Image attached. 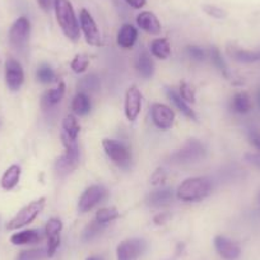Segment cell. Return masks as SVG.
<instances>
[{"label": "cell", "mask_w": 260, "mask_h": 260, "mask_svg": "<svg viewBox=\"0 0 260 260\" xmlns=\"http://www.w3.org/2000/svg\"><path fill=\"white\" fill-rule=\"evenodd\" d=\"M54 12L60 29L71 41H78L81 36V26L71 0H55Z\"/></svg>", "instance_id": "cell-1"}, {"label": "cell", "mask_w": 260, "mask_h": 260, "mask_svg": "<svg viewBox=\"0 0 260 260\" xmlns=\"http://www.w3.org/2000/svg\"><path fill=\"white\" fill-rule=\"evenodd\" d=\"M212 191V184L207 177H189L179 185L176 198L186 203L201 202Z\"/></svg>", "instance_id": "cell-2"}, {"label": "cell", "mask_w": 260, "mask_h": 260, "mask_svg": "<svg viewBox=\"0 0 260 260\" xmlns=\"http://www.w3.org/2000/svg\"><path fill=\"white\" fill-rule=\"evenodd\" d=\"M61 142L64 146V154L55 161L54 170L55 174L59 177L68 176L71 172L77 169L79 164V147L76 139H71L61 134Z\"/></svg>", "instance_id": "cell-3"}, {"label": "cell", "mask_w": 260, "mask_h": 260, "mask_svg": "<svg viewBox=\"0 0 260 260\" xmlns=\"http://www.w3.org/2000/svg\"><path fill=\"white\" fill-rule=\"evenodd\" d=\"M45 204H46V198L41 197V198L36 199V201L31 202L27 206H24L11 221L7 223V230L8 231H14V230L23 229V227L31 224L35 219L39 217V214L44 211Z\"/></svg>", "instance_id": "cell-4"}, {"label": "cell", "mask_w": 260, "mask_h": 260, "mask_svg": "<svg viewBox=\"0 0 260 260\" xmlns=\"http://www.w3.org/2000/svg\"><path fill=\"white\" fill-rule=\"evenodd\" d=\"M207 154L206 147L198 139H189L180 149L171 154L170 159L174 164H191L203 159Z\"/></svg>", "instance_id": "cell-5"}, {"label": "cell", "mask_w": 260, "mask_h": 260, "mask_svg": "<svg viewBox=\"0 0 260 260\" xmlns=\"http://www.w3.org/2000/svg\"><path fill=\"white\" fill-rule=\"evenodd\" d=\"M29 36H31V22L27 17H19L9 28V45L16 50L24 49L28 44Z\"/></svg>", "instance_id": "cell-6"}, {"label": "cell", "mask_w": 260, "mask_h": 260, "mask_svg": "<svg viewBox=\"0 0 260 260\" xmlns=\"http://www.w3.org/2000/svg\"><path fill=\"white\" fill-rule=\"evenodd\" d=\"M102 148H104L106 156L117 166L126 167L132 161L130 149L121 142L106 138L102 141Z\"/></svg>", "instance_id": "cell-7"}, {"label": "cell", "mask_w": 260, "mask_h": 260, "mask_svg": "<svg viewBox=\"0 0 260 260\" xmlns=\"http://www.w3.org/2000/svg\"><path fill=\"white\" fill-rule=\"evenodd\" d=\"M79 26H81V31L83 32L87 44L96 47L101 46L102 45L101 32H100L99 26H97L93 16L89 13L88 9L83 8L81 9V12H79Z\"/></svg>", "instance_id": "cell-8"}, {"label": "cell", "mask_w": 260, "mask_h": 260, "mask_svg": "<svg viewBox=\"0 0 260 260\" xmlns=\"http://www.w3.org/2000/svg\"><path fill=\"white\" fill-rule=\"evenodd\" d=\"M147 249L146 240L133 237L120 242L116 247L117 260H138Z\"/></svg>", "instance_id": "cell-9"}, {"label": "cell", "mask_w": 260, "mask_h": 260, "mask_svg": "<svg viewBox=\"0 0 260 260\" xmlns=\"http://www.w3.org/2000/svg\"><path fill=\"white\" fill-rule=\"evenodd\" d=\"M106 197V189L102 185H91L87 187L78 201V211L81 213H87L99 206Z\"/></svg>", "instance_id": "cell-10"}, {"label": "cell", "mask_w": 260, "mask_h": 260, "mask_svg": "<svg viewBox=\"0 0 260 260\" xmlns=\"http://www.w3.org/2000/svg\"><path fill=\"white\" fill-rule=\"evenodd\" d=\"M4 77L6 83L12 92L21 89L24 83V71L21 62L16 59H8L4 65Z\"/></svg>", "instance_id": "cell-11"}, {"label": "cell", "mask_w": 260, "mask_h": 260, "mask_svg": "<svg viewBox=\"0 0 260 260\" xmlns=\"http://www.w3.org/2000/svg\"><path fill=\"white\" fill-rule=\"evenodd\" d=\"M61 231H62V222L60 218H50L45 226V235L47 237V257H52L56 254L57 249L61 242Z\"/></svg>", "instance_id": "cell-12"}, {"label": "cell", "mask_w": 260, "mask_h": 260, "mask_svg": "<svg viewBox=\"0 0 260 260\" xmlns=\"http://www.w3.org/2000/svg\"><path fill=\"white\" fill-rule=\"evenodd\" d=\"M151 116L153 124L158 127L159 130H170L174 126L175 122V112L170 106L165 104L156 102L151 106Z\"/></svg>", "instance_id": "cell-13"}, {"label": "cell", "mask_w": 260, "mask_h": 260, "mask_svg": "<svg viewBox=\"0 0 260 260\" xmlns=\"http://www.w3.org/2000/svg\"><path fill=\"white\" fill-rule=\"evenodd\" d=\"M125 116L129 121H136L142 110V93L136 84L130 86L125 93Z\"/></svg>", "instance_id": "cell-14"}, {"label": "cell", "mask_w": 260, "mask_h": 260, "mask_svg": "<svg viewBox=\"0 0 260 260\" xmlns=\"http://www.w3.org/2000/svg\"><path fill=\"white\" fill-rule=\"evenodd\" d=\"M214 249L218 252L219 256L224 260H237L241 255V247L234 240L223 236V235H217L214 237Z\"/></svg>", "instance_id": "cell-15"}, {"label": "cell", "mask_w": 260, "mask_h": 260, "mask_svg": "<svg viewBox=\"0 0 260 260\" xmlns=\"http://www.w3.org/2000/svg\"><path fill=\"white\" fill-rule=\"evenodd\" d=\"M137 26L142 31L153 35V36H157L162 31V24L159 22L158 17L151 11H143L137 16Z\"/></svg>", "instance_id": "cell-16"}, {"label": "cell", "mask_w": 260, "mask_h": 260, "mask_svg": "<svg viewBox=\"0 0 260 260\" xmlns=\"http://www.w3.org/2000/svg\"><path fill=\"white\" fill-rule=\"evenodd\" d=\"M138 39V29L130 23L122 24L116 36V42L121 49L129 50L136 45Z\"/></svg>", "instance_id": "cell-17"}, {"label": "cell", "mask_w": 260, "mask_h": 260, "mask_svg": "<svg viewBox=\"0 0 260 260\" xmlns=\"http://www.w3.org/2000/svg\"><path fill=\"white\" fill-rule=\"evenodd\" d=\"M42 240V235L39 230H23V231L16 232L11 236V242L16 246H23V245H34Z\"/></svg>", "instance_id": "cell-18"}, {"label": "cell", "mask_w": 260, "mask_h": 260, "mask_svg": "<svg viewBox=\"0 0 260 260\" xmlns=\"http://www.w3.org/2000/svg\"><path fill=\"white\" fill-rule=\"evenodd\" d=\"M166 94L167 97H169L170 101L175 105V107H176L182 115H185L187 119L192 120V121H198V116H197V114L194 112V110H191V107L187 105V102L181 99L179 92H176L172 88H166Z\"/></svg>", "instance_id": "cell-19"}, {"label": "cell", "mask_w": 260, "mask_h": 260, "mask_svg": "<svg viewBox=\"0 0 260 260\" xmlns=\"http://www.w3.org/2000/svg\"><path fill=\"white\" fill-rule=\"evenodd\" d=\"M65 94V83L64 82H59L57 86L55 88L49 89L47 92H45L44 96L41 99V106L44 109H51V107L56 106L61 102V100L64 99Z\"/></svg>", "instance_id": "cell-20"}, {"label": "cell", "mask_w": 260, "mask_h": 260, "mask_svg": "<svg viewBox=\"0 0 260 260\" xmlns=\"http://www.w3.org/2000/svg\"><path fill=\"white\" fill-rule=\"evenodd\" d=\"M229 55L234 60L244 64H251L260 60V50H246L241 47H229Z\"/></svg>", "instance_id": "cell-21"}, {"label": "cell", "mask_w": 260, "mask_h": 260, "mask_svg": "<svg viewBox=\"0 0 260 260\" xmlns=\"http://www.w3.org/2000/svg\"><path fill=\"white\" fill-rule=\"evenodd\" d=\"M22 169L19 165H12L4 171L3 176L0 179V186L7 191H11L18 185L19 179H21Z\"/></svg>", "instance_id": "cell-22"}, {"label": "cell", "mask_w": 260, "mask_h": 260, "mask_svg": "<svg viewBox=\"0 0 260 260\" xmlns=\"http://www.w3.org/2000/svg\"><path fill=\"white\" fill-rule=\"evenodd\" d=\"M174 201V192L171 189H159L152 191L147 198V202L151 207H166L170 206Z\"/></svg>", "instance_id": "cell-23"}, {"label": "cell", "mask_w": 260, "mask_h": 260, "mask_svg": "<svg viewBox=\"0 0 260 260\" xmlns=\"http://www.w3.org/2000/svg\"><path fill=\"white\" fill-rule=\"evenodd\" d=\"M136 69L138 72L139 76L144 79L152 78V76L154 74V62L153 59L151 57V55L148 52H142L139 54L138 59L136 62Z\"/></svg>", "instance_id": "cell-24"}, {"label": "cell", "mask_w": 260, "mask_h": 260, "mask_svg": "<svg viewBox=\"0 0 260 260\" xmlns=\"http://www.w3.org/2000/svg\"><path fill=\"white\" fill-rule=\"evenodd\" d=\"M91 100L89 96L84 92H78L76 96L73 97V101H72V110L76 115L78 116H86L91 111Z\"/></svg>", "instance_id": "cell-25"}, {"label": "cell", "mask_w": 260, "mask_h": 260, "mask_svg": "<svg viewBox=\"0 0 260 260\" xmlns=\"http://www.w3.org/2000/svg\"><path fill=\"white\" fill-rule=\"evenodd\" d=\"M231 110L236 114H247L251 110L252 105H251V100H250L249 94L246 92H239V93L235 94L234 97L231 99Z\"/></svg>", "instance_id": "cell-26"}, {"label": "cell", "mask_w": 260, "mask_h": 260, "mask_svg": "<svg viewBox=\"0 0 260 260\" xmlns=\"http://www.w3.org/2000/svg\"><path fill=\"white\" fill-rule=\"evenodd\" d=\"M151 52L154 57L159 60L169 59L171 55V46H170L169 40L165 37L153 40L151 44Z\"/></svg>", "instance_id": "cell-27"}, {"label": "cell", "mask_w": 260, "mask_h": 260, "mask_svg": "<svg viewBox=\"0 0 260 260\" xmlns=\"http://www.w3.org/2000/svg\"><path fill=\"white\" fill-rule=\"evenodd\" d=\"M62 132L61 134H64L65 137H68L71 139H78L79 132H81V125H79L78 120L74 115H67L62 120Z\"/></svg>", "instance_id": "cell-28"}, {"label": "cell", "mask_w": 260, "mask_h": 260, "mask_svg": "<svg viewBox=\"0 0 260 260\" xmlns=\"http://www.w3.org/2000/svg\"><path fill=\"white\" fill-rule=\"evenodd\" d=\"M101 87V79L96 73H91L88 76L83 77L81 81L78 82L79 92H84V93H93L97 92Z\"/></svg>", "instance_id": "cell-29"}, {"label": "cell", "mask_w": 260, "mask_h": 260, "mask_svg": "<svg viewBox=\"0 0 260 260\" xmlns=\"http://www.w3.org/2000/svg\"><path fill=\"white\" fill-rule=\"evenodd\" d=\"M119 212L115 207H107V208H101L97 211L96 213V222L100 223L101 226L110 223V222L115 221L119 218Z\"/></svg>", "instance_id": "cell-30"}, {"label": "cell", "mask_w": 260, "mask_h": 260, "mask_svg": "<svg viewBox=\"0 0 260 260\" xmlns=\"http://www.w3.org/2000/svg\"><path fill=\"white\" fill-rule=\"evenodd\" d=\"M209 56H211V60L212 62H213L214 67H216V68L222 73V76L226 77V78H230L229 67H227V62L224 61L221 51H219L217 47H212L211 51H209Z\"/></svg>", "instance_id": "cell-31"}, {"label": "cell", "mask_w": 260, "mask_h": 260, "mask_svg": "<svg viewBox=\"0 0 260 260\" xmlns=\"http://www.w3.org/2000/svg\"><path fill=\"white\" fill-rule=\"evenodd\" d=\"M36 77H37V81L40 83H44V84H49L55 82L56 79V74H55L54 69L51 68V65L49 64H41L37 68L36 72Z\"/></svg>", "instance_id": "cell-32"}, {"label": "cell", "mask_w": 260, "mask_h": 260, "mask_svg": "<svg viewBox=\"0 0 260 260\" xmlns=\"http://www.w3.org/2000/svg\"><path fill=\"white\" fill-rule=\"evenodd\" d=\"M45 257H47L46 249H29V250H23L18 254L16 260H44Z\"/></svg>", "instance_id": "cell-33"}, {"label": "cell", "mask_w": 260, "mask_h": 260, "mask_svg": "<svg viewBox=\"0 0 260 260\" xmlns=\"http://www.w3.org/2000/svg\"><path fill=\"white\" fill-rule=\"evenodd\" d=\"M202 11L207 14L208 17H212L214 19H224L227 18L229 13H227L226 9L221 8V7L216 6V4L206 3L202 6Z\"/></svg>", "instance_id": "cell-34"}, {"label": "cell", "mask_w": 260, "mask_h": 260, "mask_svg": "<svg viewBox=\"0 0 260 260\" xmlns=\"http://www.w3.org/2000/svg\"><path fill=\"white\" fill-rule=\"evenodd\" d=\"M89 65V57L86 54H77L71 62V68L74 73L81 74L87 71Z\"/></svg>", "instance_id": "cell-35"}, {"label": "cell", "mask_w": 260, "mask_h": 260, "mask_svg": "<svg viewBox=\"0 0 260 260\" xmlns=\"http://www.w3.org/2000/svg\"><path fill=\"white\" fill-rule=\"evenodd\" d=\"M179 94L181 96V99L184 101H186L187 104H195L197 101V91H195L194 87L191 84H189L187 82H181L179 87Z\"/></svg>", "instance_id": "cell-36"}, {"label": "cell", "mask_w": 260, "mask_h": 260, "mask_svg": "<svg viewBox=\"0 0 260 260\" xmlns=\"http://www.w3.org/2000/svg\"><path fill=\"white\" fill-rule=\"evenodd\" d=\"M102 227L104 226H101L100 223H97L96 219H94L93 222H91V223H89L88 226L84 229L83 235H82V239H83V241H92L93 239H96V237L101 234Z\"/></svg>", "instance_id": "cell-37"}, {"label": "cell", "mask_w": 260, "mask_h": 260, "mask_svg": "<svg viewBox=\"0 0 260 260\" xmlns=\"http://www.w3.org/2000/svg\"><path fill=\"white\" fill-rule=\"evenodd\" d=\"M186 52L190 59H192L194 61H204L207 57V52L204 51V49H202L201 46H197V45H190V46H187Z\"/></svg>", "instance_id": "cell-38"}, {"label": "cell", "mask_w": 260, "mask_h": 260, "mask_svg": "<svg viewBox=\"0 0 260 260\" xmlns=\"http://www.w3.org/2000/svg\"><path fill=\"white\" fill-rule=\"evenodd\" d=\"M247 138H249L250 144L256 149L257 152L260 153V132L256 129H251L247 133Z\"/></svg>", "instance_id": "cell-39"}, {"label": "cell", "mask_w": 260, "mask_h": 260, "mask_svg": "<svg viewBox=\"0 0 260 260\" xmlns=\"http://www.w3.org/2000/svg\"><path fill=\"white\" fill-rule=\"evenodd\" d=\"M165 181H166V172H165V170L158 169L152 174L151 176L152 185H156L157 186V185H162Z\"/></svg>", "instance_id": "cell-40"}, {"label": "cell", "mask_w": 260, "mask_h": 260, "mask_svg": "<svg viewBox=\"0 0 260 260\" xmlns=\"http://www.w3.org/2000/svg\"><path fill=\"white\" fill-rule=\"evenodd\" d=\"M245 161L254 166L255 169L260 170V153H246L245 154Z\"/></svg>", "instance_id": "cell-41"}, {"label": "cell", "mask_w": 260, "mask_h": 260, "mask_svg": "<svg viewBox=\"0 0 260 260\" xmlns=\"http://www.w3.org/2000/svg\"><path fill=\"white\" fill-rule=\"evenodd\" d=\"M54 2L55 0H36L37 6L44 12H49L54 9Z\"/></svg>", "instance_id": "cell-42"}, {"label": "cell", "mask_w": 260, "mask_h": 260, "mask_svg": "<svg viewBox=\"0 0 260 260\" xmlns=\"http://www.w3.org/2000/svg\"><path fill=\"white\" fill-rule=\"evenodd\" d=\"M170 218H171L170 213H166V212H162V213L157 214V216L154 217L153 222L157 224V226H162V224H165V223H166V222H169Z\"/></svg>", "instance_id": "cell-43"}, {"label": "cell", "mask_w": 260, "mask_h": 260, "mask_svg": "<svg viewBox=\"0 0 260 260\" xmlns=\"http://www.w3.org/2000/svg\"><path fill=\"white\" fill-rule=\"evenodd\" d=\"M124 2L133 9H142L147 4V0H124Z\"/></svg>", "instance_id": "cell-44"}, {"label": "cell", "mask_w": 260, "mask_h": 260, "mask_svg": "<svg viewBox=\"0 0 260 260\" xmlns=\"http://www.w3.org/2000/svg\"><path fill=\"white\" fill-rule=\"evenodd\" d=\"M87 260H104V259H102L101 256H96V255H93V256H89Z\"/></svg>", "instance_id": "cell-45"}, {"label": "cell", "mask_w": 260, "mask_h": 260, "mask_svg": "<svg viewBox=\"0 0 260 260\" xmlns=\"http://www.w3.org/2000/svg\"><path fill=\"white\" fill-rule=\"evenodd\" d=\"M259 104H260V93H259Z\"/></svg>", "instance_id": "cell-46"}, {"label": "cell", "mask_w": 260, "mask_h": 260, "mask_svg": "<svg viewBox=\"0 0 260 260\" xmlns=\"http://www.w3.org/2000/svg\"><path fill=\"white\" fill-rule=\"evenodd\" d=\"M259 203H260V194H259Z\"/></svg>", "instance_id": "cell-47"}]
</instances>
